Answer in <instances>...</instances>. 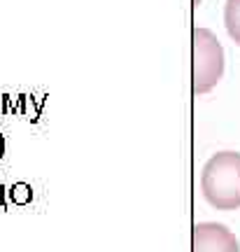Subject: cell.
<instances>
[{
    "instance_id": "cell-3",
    "label": "cell",
    "mask_w": 240,
    "mask_h": 252,
    "mask_svg": "<svg viewBox=\"0 0 240 252\" xmlns=\"http://www.w3.org/2000/svg\"><path fill=\"white\" fill-rule=\"evenodd\" d=\"M191 252H240V243L219 222H198L191 229Z\"/></svg>"
},
{
    "instance_id": "cell-5",
    "label": "cell",
    "mask_w": 240,
    "mask_h": 252,
    "mask_svg": "<svg viewBox=\"0 0 240 252\" xmlns=\"http://www.w3.org/2000/svg\"><path fill=\"white\" fill-rule=\"evenodd\" d=\"M194 2H196V5H198V0H194Z\"/></svg>"
},
{
    "instance_id": "cell-1",
    "label": "cell",
    "mask_w": 240,
    "mask_h": 252,
    "mask_svg": "<svg viewBox=\"0 0 240 252\" xmlns=\"http://www.w3.org/2000/svg\"><path fill=\"white\" fill-rule=\"evenodd\" d=\"M203 198L217 210H238L240 208V152L212 154L201 173Z\"/></svg>"
},
{
    "instance_id": "cell-4",
    "label": "cell",
    "mask_w": 240,
    "mask_h": 252,
    "mask_svg": "<svg viewBox=\"0 0 240 252\" xmlns=\"http://www.w3.org/2000/svg\"><path fill=\"white\" fill-rule=\"evenodd\" d=\"M224 26L231 40L240 47V0H226L224 5Z\"/></svg>"
},
{
    "instance_id": "cell-2",
    "label": "cell",
    "mask_w": 240,
    "mask_h": 252,
    "mask_svg": "<svg viewBox=\"0 0 240 252\" xmlns=\"http://www.w3.org/2000/svg\"><path fill=\"white\" fill-rule=\"evenodd\" d=\"M191 89L196 96L212 91L224 75V47L210 28H194L191 35Z\"/></svg>"
}]
</instances>
